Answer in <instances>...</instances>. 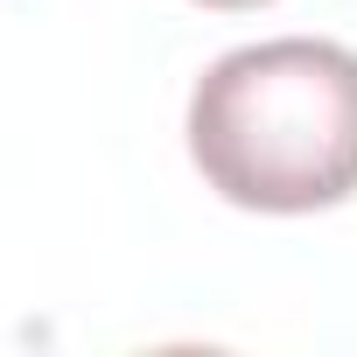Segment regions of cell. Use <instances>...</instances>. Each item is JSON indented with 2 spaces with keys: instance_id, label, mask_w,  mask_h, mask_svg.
<instances>
[{
  "instance_id": "obj_1",
  "label": "cell",
  "mask_w": 357,
  "mask_h": 357,
  "mask_svg": "<svg viewBox=\"0 0 357 357\" xmlns=\"http://www.w3.org/2000/svg\"><path fill=\"white\" fill-rule=\"evenodd\" d=\"M190 161L238 211L308 218L357 197V50L273 36L225 50L190 91Z\"/></svg>"
},
{
  "instance_id": "obj_2",
  "label": "cell",
  "mask_w": 357,
  "mask_h": 357,
  "mask_svg": "<svg viewBox=\"0 0 357 357\" xmlns=\"http://www.w3.org/2000/svg\"><path fill=\"white\" fill-rule=\"evenodd\" d=\"M197 8H218V15H245V8H266V0H197Z\"/></svg>"
}]
</instances>
